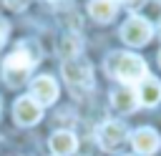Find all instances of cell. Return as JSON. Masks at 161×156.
I'll list each match as a JSON object with an SVG mask.
<instances>
[{
    "instance_id": "6da1fadb",
    "label": "cell",
    "mask_w": 161,
    "mask_h": 156,
    "mask_svg": "<svg viewBox=\"0 0 161 156\" xmlns=\"http://www.w3.org/2000/svg\"><path fill=\"white\" fill-rule=\"evenodd\" d=\"M38 60H40V48H38L35 43H30V40L18 43L15 50H13V53L5 58V63H3L5 83H8L10 88L23 86L25 78H28V73L38 65Z\"/></svg>"
},
{
    "instance_id": "7a4b0ae2",
    "label": "cell",
    "mask_w": 161,
    "mask_h": 156,
    "mask_svg": "<svg viewBox=\"0 0 161 156\" xmlns=\"http://www.w3.org/2000/svg\"><path fill=\"white\" fill-rule=\"evenodd\" d=\"M106 70H108L118 83H123L126 88L138 86V83L148 75V65H146V60H143L141 55H136V53H126V50H116V53H111L108 60H106Z\"/></svg>"
},
{
    "instance_id": "3957f363",
    "label": "cell",
    "mask_w": 161,
    "mask_h": 156,
    "mask_svg": "<svg viewBox=\"0 0 161 156\" xmlns=\"http://www.w3.org/2000/svg\"><path fill=\"white\" fill-rule=\"evenodd\" d=\"M153 35V25L141 18V15H131L123 25H121V40L131 48H143Z\"/></svg>"
},
{
    "instance_id": "277c9868",
    "label": "cell",
    "mask_w": 161,
    "mask_h": 156,
    "mask_svg": "<svg viewBox=\"0 0 161 156\" xmlns=\"http://www.w3.org/2000/svg\"><path fill=\"white\" fill-rule=\"evenodd\" d=\"M60 70H63L65 83L73 86V88H88V86H93V65L86 58H80V55L70 58V60H63Z\"/></svg>"
},
{
    "instance_id": "5b68a950",
    "label": "cell",
    "mask_w": 161,
    "mask_h": 156,
    "mask_svg": "<svg viewBox=\"0 0 161 156\" xmlns=\"http://www.w3.org/2000/svg\"><path fill=\"white\" fill-rule=\"evenodd\" d=\"M128 138V128L123 121H106L96 128V141L103 151H113L118 148L123 141Z\"/></svg>"
},
{
    "instance_id": "8992f818",
    "label": "cell",
    "mask_w": 161,
    "mask_h": 156,
    "mask_svg": "<svg viewBox=\"0 0 161 156\" xmlns=\"http://www.w3.org/2000/svg\"><path fill=\"white\" fill-rule=\"evenodd\" d=\"M13 118L18 126H35L40 118H43V106L38 101H33L30 96H20L13 106Z\"/></svg>"
},
{
    "instance_id": "52a82bcc",
    "label": "cell",
    "mask_w": 161,
    "mask_h": 156,
    "mask_svg": "<svg viewBox=\"0 0 161 156\" xmlns=\"http://www.w3.org/2000/svg\"><path fill=\"white\" fill-rule=\"evenodd\" d=\"M131 146L138 156H151L161 148V136L151 126H143V128H136L131 133Z\"/></svg>"
},
{
    "instance_id": "ba28073f",
    "label": "cell",
    "mask_w": 161,
    "mask_h": 156,
    "mask_svg": "<svg viewBox=\"0 0 161 156\" xmlns=\"http://www.w3.org/2000/svg\"><path fill=\"white\" fill-rule=\"evenodd\" d=\"M58 93H60V91H58V83H55L53 75H38V78L30 83V98L38 101L40 106H50V103H55Z\"/></svg>"
},
{
    "instance_id": "9c48e42d",
    "label": "cell",
    "mask_w": 161,
    "mask_h": 156,
    "mask_svg": "<svg viewBox=\"0 0 161 156\" xmlns=\"http://www.w3.org/2000/svg\"><path fill=\"white\" fill-rule=\"evenodd\" d=\"M136 96H138V106H146V108H153L161 103V81L153 78V75H146L138 88H136Z\"/></svg>"
},
{
    "instance_id": "30bf717a",
    "label": "cell",
    "mask_w": 161,
    "mask_h": 156,
    "mask_svg": "<svg viewBox=\"0 0 161 156\" xmlns=\"http://www.w3.org/2000/svg\"><path fill=\"white\" fill-rule=\"evenodd\" d=\"M50 151L55 153V156H70V153H75L78 151V138H75V133L73 131H55L53 136H50Z\"/></svg>"
},
{
    "instance_id": "8fae6325",
    "label": "cell",
    "mask_w": 161,
    "mask_h": 156,
    "mask_svg": "<svg viewBox=\"0 0 161 156\" xmlns=\"http://www.w3.org/2000/svg\"><path fill=\"white\" fill-rule=\"evenodd\" d=\"M111 106H113L118 113H133V111L138 108V96H136L133 88L121 86V88L111 91Z\"/></svg>"
},
{
    "instance_id": "7c38bea8",
    "label": "cell",
    "mask_w": 161,
    "mask_h": 156,
    "mask_svg": "<svg viewBox=\"0 0 161 156\" xmlns=\"http://www.w3.org/2000/svg\"><path fill=\"white\" fill-rule=\"evenodd\" d=\"M118 13V3L116 0H91L88 3V15L98 23H111Z\"/></svg>"
},
{
    "instance_id": "4fadbf2b",
    "label": "cell",
    "mask_w": 161,
    "mask_h": 156,
    "mask_svg": "<svg viewBox=\"0 0 161 156\" xmlns=\"http://www.w3.org/2000/svg\"><path fill=\"white\" fill-rule=\"evenodd\" d=\"M80 48H83V43H80V38H78L75 33H65V35L60 38V45H58V50H60L63 60L78 58V55H80Z\"/></svg>"
},
{
    "instance_id": "5bb4252c",
    "label": "cell",
    "mask_w": 161,
    "mask_h": 156,
    "mask_svg": "<svg viewBox=\"0 0 161 156\" xmlns=\"http://www.w3.org/2000/svg\"><path fill=\"white\" fill-rule=\"evenodd\" d=\"M116 3H121V5L128 8V10H138V8L146 5V0H116Z\"/></svg>"
},
{
    "instance_id": "9a60e30c",
    "label": "cell",
    "mask_w": 161,
    "mask_h": 156,
    "mask_svg": "<svg viewBox=\"0 0 161 156\" xmlns=\"http://www.w3.org/2000/svg\"><path fill=\"white\" fill-rule=\"evenodd\" d=\"M8 33H10V23L0 15V45L5 43V38H8Z\"/></svg>"
},
{
    "instance_id": "2e32d148",
    "label": "cell",
    "mask_w": 161,
    "mask_h": 156,
    "mask_svg": "<svg viewBox=\"0 0 161 156\" xmlns=\"http://www.w3.org/2000/svg\"><path fill=\"white\" fill-rule=\"evenodd\" d=\"M5 5H8L10 10H23V8L28 5V0H5Z\"/></svg>"
},
{
    "instance_id": "e0dca14e",
    "label": "cell",
    "mask_w": 161,
    "mask_h": 156,
    "mask_svg": "<svg viewBox=\"0 0 161 156\" xmlns=\"http://www.w3.org/2000/svg\"><path fill=\"white\" fill-rule=\"evenodd\" d=\"M158 65H161V50H158Z\"/></svg>"
},
{
    "instance_id": "ac0fdd59",
    "label": "cell",
    "mask_w": 161,
    "mask_h": 156,
    "mask_svg": "<svg viewBox=\"0 0 161 156\" xmlns=\"http://www.w3.org/2000/svg\"><path fill=\"white\" fill-rule=\"evenodd\" d=\"M158 33H161V23H158Z\"/></svg>"
},
{
    "instance_id": "d6986e66",
    "label": "cell",
    "mask_w": 161,
    "mask_h": 156,
    "mask_svg": "<svg viewBox=\"0 0 161 156\" xmlns=\"http://www.w3.org/2000/svg\"><path fill=\"white\" fill-rule=\"evenodd\" d=\"M0 111H3V103H0Z\"/></svg>"
},
{
    "instance_id": "ffe728a7",
    "label": "cell",
    "mask_w": 161,
    "mask_h": 156,
    "mask_svg": "<svg viewBox=\"0 0 161 156\" xmlns=\"http://www.w3.org/2000/svg\"><path fill=\"white\" fill-rule=\"evenodd\" d=\"M126 156H131V153H126Z\"/></svg>"
}]
</instances>
